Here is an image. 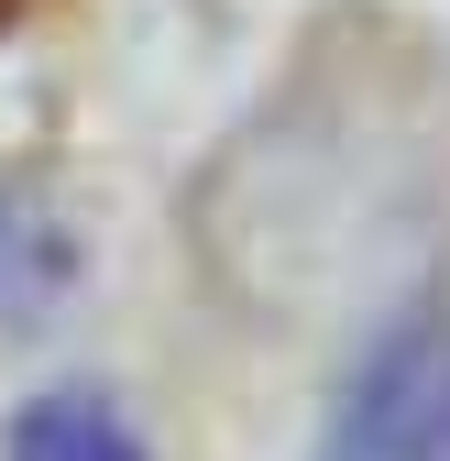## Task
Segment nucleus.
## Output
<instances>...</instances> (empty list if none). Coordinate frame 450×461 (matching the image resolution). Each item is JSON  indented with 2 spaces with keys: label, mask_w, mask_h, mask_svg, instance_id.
Returning <instances> with one entry per match:
<instances>
[{
  "label": "nucleus",
  "mask_w": 450,
  "mask_h": 461,
  "mask_svg": "<svg viewBox=\"0 0 450 461\" xmlns=\"http://www.w3.org/2000/svg\"><path fill=\"white\" fill-rule=\"evenodd\" d=\"M12 461H143V439L110 418L99 395H44L12 429Z\"/></svg>",
  "instance_id": "2"
},
{
  "label": "nucleus",
  "mask_w": 450,
  "mask_h": 461,
  "mask_svg": "<svg viewBox=\"0 0 450 461\" xmlns=\"http://www.w3.org/2000/svg\"><path fill=\"white\" fill-rule=\"evenodd\" d=\"M329 461H450V308L407 319L384 352L363 363Z\"/></svg>",
  "instance_id": "1"
},
{
  "label": "nucleus",
  "mask_w": 450,
  "mask_h": 461,
  "mask_svg": "<svg viewBox=\"0 0 450 461\" xmlns=\"http://www.w3.org/2000/svg\"><path fill=\"white\" fill-rule=\"evenodd\" d=\"M12 12H22V0H0V23H12Z\"/></svg>",
  "instance_id": "3"
}]
</instances>
